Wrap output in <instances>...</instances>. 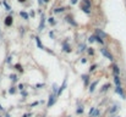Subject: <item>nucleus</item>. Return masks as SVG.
<instances>
[{
	"instance_id": "9b49d317",
	"label": "nucleus",
	"mask_w": 126,
	"mask_h": 117,
	"mask_svg": "<svg viewBox=\"0 0 126 117\" xmlns=\"http://www.w3.org/2000/svg\"><path fill=\"white\" fill-rule=\"evenodd\" d=\"M97 83H98V82L96 81L94 83H92V84H91V88H89V91H91V93H93V91H94V88H96V85H97Z\"/></svg>"
},
{
	"instance_id": "dca6fc26",
	"label": "nucleus",
	"mask_w": 126,
	"mask_h": 117,
	"mask_svg": "<svg viewBox=\"0 0 126 117\" xmlns=\"http://www.w3.org/2000/svg\"><path fill=\"white\" fill-rule=\"evenodd\" d=\"M63 50H64V51H66V52H70V51H71V49H70V46H69V45H64V46H63Z\"/></svg>"
},
{
	"instance_id": "20e7f679",
	"label": "nucleus",
	"mask_w": 126,
	"mask_h": 117,
	"mask_svg": "<svg viewBox=\"0 0 126 117\" xmlns=\"http://www.w3.org/2000/svg\"><path fill=\"white\" fill-rule=\"evenodd\" d=\"M115 93H116V94H119V95H121L122 98H125V94H124V90H122L121 85H120V87H116V88H115Z\"/></svg>"
},
{
	"instance_id": "aec40b11",
	"label": "nucleus",
	"mask_w": 126,
	"mask_h": 117,
	"mask_svg": "<svg viewBox=\"0 0 126 117\" xmlns=\"http://www.w3.org/2000/svg\"><path fill=\"white\" fill-rule=\"evenodd\" d=\"M84 6L91 7V1H89V0H84Z\"/></svg>"
},
{
	"instance_id": "a878e982",
	"label": "nucleus",
	"mask_w": 126,
	"mask_h": 117,
	"mask_svg": "<svg viewBox=\"0 0 126 117\" xmlns=\"http://www.w3.org/2000/svg\"><path fill=\"white\" fill-rule=\"evenodd\" d=\"M15 67H16V68H17V70H19V71H20V72H22V67H21V65H16V66H15Z\"/></svg>"
},
{
	"instance_id": "72a5a7b5",
	"label": "nucleus",
	"mask_w": 126,
	"mask_h": 117,
	"mask_svg": "<svg viewBox=\"0 0 126 117\" xmlns=\"http://www.w3.org/2000/svg\"><path fill=\"white\" fill-rule=\"evenodd\" d=\"M19 89H20V90H22V89H23V85H22V84H20V85H19Z\"/></svg>"
},
{
	"instance_id": "1a4fd4ad",
	"label": "nucleus",
	"mask_w": 126,
	"mask_h": 117,
	"mask_svg": "<svg viewBox=\"0 0 126 117\" xmlns=\"http://www.w3.org/2000/svg\"><path fill=\"white\" fill-rule=\"evenodd\" d=\"M35 43H37V45H38L39 49H44V46H43V44H42V42H41L39 37H35Z\"/></svg>"
},
{
	"instance_id": "0eeeda50",
	"label": "nucleus",
	"mask_w": 126,
	"mask_h": 117,
	"mask_svg": "<svg viewBox=\"0 0 126 117\" xmlns=\"http://www.w3.org/2000/svg\"><path fill=\"white\" fill-rule=\"evenodd\" d=\"M5 25H6V26H11V25H12V17H11V16H7V17L5 18Z\"/></svg>"
},
{
	"instance_id": "4468645a",
	"label": "nucleus",
	"mask_w": 126,
	"mask_h": 117,
	"mask_svg": "<svg viewBox=\"0 0 126 117\" xmlns=\"http://www.w3.org/2000/svg\"><path fill=\"white\" fill-rule=\"evenodd\" d=\"M99 113H100V112H99V110H94V111H93V113L91 115V117H98V116H99Z\"/></svg>"
},
{
	"instance_id": "2eb2a0df",
	"label": "nucleus",
	"mask_w": 126,
	"mask_h": 117,
	"mask_svg": "<svg viewBox=\"0 0 126 117\" xmlns=\"http://www.w3.org/2000/svg\"><path fill=\"white\" fill-rule=\"evenodd\" d=\"M53 91H54V94L59 91V87H58L56 84H53Z\"/></svg>"
},
{
	"instance_id": "393cba45",
	"label": "nucleus",
	"mask_w": 126,
	"mask_h": 117,
	"mask_svg": "<svg viewBox=\"0 0 126 117\" xmlns=\"http://www.w3.org/2000/svg\"><path fill=\"white\" fill-rule=\"evenodd\" d=\"M49 23H50V25H54V23H55V21H54V18H53V17L49 18Z\"/></svg>"
},
{
	"instance_id": "9d476101",
	"label": "nucleus",
	"mask_w": 126,
	"mask_h": 117,
	"mask_svg": "<svg viewBox=\"0 0 126 117\" xmlns=\"http://www.w3.org/2000/svg\"><path fill=\"white\" fill-rule=\"evenodd\" d=\"M44 22H45V17H44V15H42V21H41L39 31H42V29H43V27H44Z\"/></svg>"
},
{
	"instance_id": "bb28decb",
	"label": "nucleus",
	"mask_w": 126,
	"mask_h": 117,
	"mask_svg": "<svg viewBox=\"0 0 126 117\" xmlns=\"http://www.w3.org/2000/svg\"><path fill=\"white\" fill-rule=\"evenodd\" d=\"M108 88H109V84H105V85H103V89L102 90H106Z\"/></svg>"
},
{
	"instance_id": "7ed1b4c3",
	"label": "nucleus",
	"mask_w": 126,
	"mask_h": 117,
	"mask_svg": "<svg viewBox=\"0 0 126 117\" xmlns=\"http://www.w3.org/2000/svg\"><path fill=\"white\" fill-rule=\"evenodd\" d=\"M96 35H97V37H99L100 39H105V38H106V33H105V32H103L102 29H99V28H97V29H96Z\"/></svg>"
},
{
	"instance_id": "cd10ccee",
	"label": "nucleus",
	"mask_w": 126,
	"mask_h": 117,
	"mask_svg": "<svg viewBox=\"0 0 126 117\" xmlns=\"http://www.w3.org/2000/svg\"><path fill=\"white\" fill-rule=\"evenodd\" d=\"M9 91H10V93H11V94H14V93H15V91H16V89H15V88H11V89H10V90H9Z\"/></svg>"
},
{
	"instance_id": "2f4dec72",
	"label": "nucleus",
	"mask_w": 126,
	"mask_h": 117,
	"mask_svg": "<svg viewBox=\"0 0 126 117\" xmlns=\"http://www.w3.org/2000/svg\"><path fill=\"white\" fill-rule=\"evenodd\" d=\"M82 111H83V109H82V107H80V109H78V110H77V113H81V112H82Z\"/></svg>"
},
{
	"instance_id": "ddd939ff",
	"label": "nucleus",
	"mask_w": 126,
	"mask_h": 117,
	"mask_svg": "<svg viewBox=\"0 0 126 117\" xmlns=\"http://www.w3.org/2000/svg\"><path fill=\"white\" fill-rule=\"evenodd\" d=\"M20 15H21L25 20H28V17H29V16H28V13H26L25 11H21V12H20Z\"/></svg>"
},
{
	"instance_id": "423d86ee",
	"label": "nucleus",
	"mask_w": 126,
	"mask_h": 117,
	"mask_svg": "<svg viewBox=\"0 0 126 117\" xmlns=\"http://www.w3.org/2000/svg\"><path fill=\"white\" fill-rule=\"evenodd\" d=\"M66 88V79H64V82H63V85L59 88V91H58V95H60L63 91H64V89Z\"/></svg>"
},
{
	"instance_id": "f704fd0d",
	"label": "nucleus",
	"mask_w": 126,
	"mask_h": 117,
	"mask_svg": "<svg viewBox=\"0 0 126 117\" xmlns=\"http://www.w3.org/2000/svg\"><path fill=\"white\" fill-rule=\"evenodd\" d=\"M19 1H20V3H25V1H26V0H19Z\"/></svg>"
},
{
	"instance_id": "4be33fe9",
	"label": "nucleus",
	"mask_w": 126,
	"mask_h": 117,
	"mask_svg": "<svg viewBox=\"0 0 126 117\" xmlns=\"http://www.w3.org/2000/svg\"><path fill=\"white\" fill-rule=\"evenodd\" d=\"M65 9H63V7H60V9H55V10H54V12H55V13H58V12H63Z\"/></svg>"
},
{
	"instance_id": "7c9ffc66",
	"label": "nucleus",
	"mask_w": 126,
	"mask_h": 117,
	"mask_svg": "<svg viewBox=\"0 0 126 117\" xmlns=\"http://www.w3.org/2000/svg\"><path fill=\"white\" fill-rule=\"evenodd\" d=\"M88 52L91 54V55H93V50H92V48H89V50H88Z\"/></svg>"
},
{
	"instance_id": "6ab92c4d",
	"label": "nucleus",
	"mask_w": 126,
	"mask_h": 117,
	"mask_svg": "<svg viewBox=\"0 0 126 117\" xmlns=\"http://www.w3.org/2000/svg\"><path fill=\"white\" fill-rule=\"evenodd\" d=\"M82 78H83V81H84V84L87 85V84H88V78H89V77H88V76H83Z\"/></svg>"
},
{
	"instance_id": "f03ea898",
	"label": "nucleus",
	"mask_w": 126,
	"mask_h": 117,
	"mask_svg": "<svg viewBox=\"0 0 126 117\" xmlns=\"http://www.w3.org/2000/svg\"><path fill=\"white\" fill-rule=\"evenodd\" d=\"M100 51H102V54H103V55H104L105 57H108V58H109V60H110V61H113V60H114V57H113V55H112V54H110L109 51H108L106 49H100Z\"/></svg>"
},
{
	"instance_id": "6e6552de",
	"label": "nucleus",
	"mask_w": 126,
	"mask_h": 117,
	"mask_svg": "<svg viewBox=\"0 0 126 117\" xmlns=\"http://www.w3.org/2000/svg\"><path fill=\"white\" fill-rule=\"evenodd\" d=\"M113 72H114V76H119L120 68L118 67V65H114V66H113Z\"/></svg>"
},
{
	"instance_id": "f257e3e1",
	"label": "nucleus",
	"mask_w": 126,
	"mask_h": 117,
	"mask_svg": "<svg viewBox=\"0 0 126 117\" xmlns=\"http://www.w3.org/2000/svg\"><path fill=\"white\" fill-rule=\"evenodd\" d=\"M55 101H56V96H55V94H51L50 96H49V101H48V107H51L54 104H55Z\"/></svg>"
},
{
	"instance_id": "39448f33",
	"label": "nucleus",
	"mask_w": 126,
	"mask_h": 117,
	"mask_svg": "<svg viewBox=\"0 0 126 117\" xmlns=\"http://www.w3.org/2000/svg\"><path fill=\"white\" fill-rule=\"evenodd\" d=\"M114 82H115V85L116 87H120L121 85V81H120V77L119 76H114Z\"/></svg>"
},
{
	"instance_id": "c85d7f7f",
	"label": "nucleus",
	"mask_w": 126,
	"mask_h": 117,
	"mask_svg": "<svg viewBox=\"0 0 126 117\" xmlns=\"http://www.w3.org/2000/svg\"><path fill=\"white\" fill-rule=\"evenodd\" d=\"M96 68H97V66H96V65H93V66H92L91 68H89V70H91V71H94Z\"/></svg>"
},
{
	"instance_id": "c9c22d12",
	"label": "nucleus",
	"mask_w": 126,
	"mask_h": 117,
	"mask_svg": "<svg viewBox=\"0 0 126 117\" xmlns=\"http://www.w3.org/2000/svg\"><path fill=\"white\" fill-rule=\"evenodd\" d=\"M0 117H1V116H0Z\"/></svg>"
},
{
	"instance_id": "5701e85b",
	"label": "nucleus",
	"mask_w": 126,
	"mask_h": 117,
	"mask_svg": "<svg viewBox=\"0 0 126 117\" xmlns=\"http://www.w3.org/2000/svg\"><path fill=\"white\" fill-rule=\"evenodd\" d=\"M116 111H118V107H116V106H113L112 110H110V113H114V112H116Z\"/></svg>"
},
{
	"instance_id": "a211bd4d",
	"label": "nucleus",
	"mask_w": 126,
	"mask_h": 117,
	"mask_svg": "<svg viewBox=\"0 0 126 117\" xmlns=\"http://www.w3.org/2000/svg\"><path fill=\"white\" fill-rule=\"evenodd\" d=\"M82 10H83V12H86V13H89V12H91L89 7H87V6H83V7H82Z\"/></svg>"
},
{
	"instance_id": "f3484780",
	"label": "nucleus",
	"mask_w": 126,
	"mask_h": 117,
	"mask_svg": "<svg viewBox=\"0 0 126 117\" xmlns=\"http://www.w3.org/2000/svg\"><path fill=\"white\" fill-rule=\"evenodd\" d=\"M94 35H96V34H94ZM96 40H97L99 44H104V40H103V39H100L99 37H97V35H96Z\"/></svg>"
},
{
	"instance_id": "f8f14e48",
	"label": "nucleus",
	"mask_w": 126,
	"mask_h": 117,
	"mask_svg": "<svg viewBox=\"0 0 126 117\" xmlns=\"http://www.w3.org/2000/svg\"><path fill=\"white\" fill-rule=\"evenodd\" d=\"M66 20H67V22H70V23L72 25V26H76V22H74V21H72V18H71V16H67V17H66Z\"/></svg>"
},
{
	"instance_id": "c756f323",
	"label": "nucleus",
	"mask_w": 126,
	"mask_h": 117,
	"mask_svg": "<svg viewBox=\"0 0 126 117\" xmlns=\"http://www.w3.org/2000/svg\"><path fill=\"white\" fill-rule=\"evenodd\" d=\"M11 79H12V81H16V76H15V74H11Z\"/></svg>"
},
{
	"instance_id": "412c9836",
	"label": "nucleus",
	"mask_w": 126,
	"mask_h": 117,
	"mask_svg": "<svg viewBox=\"0 0 126 117\" xmlns=\"http://www.w3.org/2000/svg\"><path fill=\"white\" fill-rule=\"evenodd\" d=\"M89 43H93V42H96V35H92L91 38H89V40H88Z\"/></svg>"
},
{
	"instance_id": "b1692460",
	"label": "nucleus",
	"mask_w": 126,
	"mask_h": 117,
	"mask_svg": "<svg viewBox=\"0 0 126 117\" xmlns=\"http://www.w3.org/2000/svg\"><path fill=\"white\" fill-rule=\"evenodd\" d=\"M4 5H5V7H6V10H7V11H10V10H11V7L7 5V3H6V1H4Z\"/></svg>"
},
{
	"instance_id": "473e14b6",
	"label": "nucleus",
	"mask_w": 126,
	"mask_h": 117,
	"mask_svg": "<svg viewBox=\"0 0 126 117\" xmlns=\"http://www.w3.org/2000/svg\"><path fill=\"white\" fill-rule=\"evenodd\" d=\"M78 0H71V4H77Z\"/></svg>"
}]
</instances>
